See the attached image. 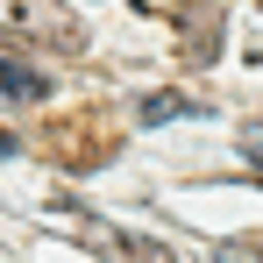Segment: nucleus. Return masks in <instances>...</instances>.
<instances>
[{
  "label": "nucleus",
  "mask_w": 263,
  "mask_h": 263,
  "mask_svg": "<svg viewBox=\"0 0 263 263\" xmlns=\"http://www.w3.org/2000/svg\"><path fill=\"white\" fill-rule=\"evenodd\" d=\"M0 92L7 100H50V79L36 64H22V57H0Z\"/></svg>",
  "instance_id": "f257e3e1"
},
{
  "label": "nucleus",
  "mask_w": 263,
  "mask_h": 263,
  "mask_svg": "<svg viewBox=\"0 0 263 263\" xmlns=\"http://www.w3.org/2000/svg\"><path fill=\"white\" fill-rule=\"evenodd\" d=\"M0 157H14V135H7V128H0Z\"/></svg>",
  "instance_id": "7ed1b4c3"
},
{
  "label": "nucleus",
  "mask_w": 263,
  "mask_h": 263,
  "mask_svg": "<svg viewBox=\"0 0 263 263\" xmlns=\"http://www.w3.org/2000/svg\"><path fill=\"white\" fill-rule=\"evenodd\" d=\"M178 114H185L178 92H149V100H142V121H178Z\"/></svg>",
  "instance_id": "f03ea898"
}]
</instances>
